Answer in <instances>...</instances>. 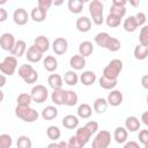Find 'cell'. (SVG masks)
<instances>
[{"instance_id":"obj_20","label":"cell","mask_w":148,"mask_h":148,"mask_svg":"<svg viewBox=\"0 0 148 148\" xmlns=\"http://www.w3.org/2000/svg\"><path fill=\"white\" fill-rule=\"evenodd\" d=\"M98 83L99 86L105 89V90H112L116 88L117 83H118V79H110V77H106L104 75H102L99 79H98Z\"/></svg>"},{"instance_id":"obj_11","label":"cell","mask_w":148,"mask_h":148,"mask_svg":"<svg viewBox=\"0 0 148 148\" xmlns=\"http://www.w3.org/2000/svg\"><path fill=\"white\" fill-rule=\"evenodd\" d=\"M108 103L109 105L111 106H119L121 103H123V92L120 90H117V89H112L111 92H109L108 95Z\"/></svg>"},{"instance_id":"obj_1","label":"cell","mask_w":148,"mask_h":148,"mask_svg":"<svg viewBox=\"0 0 148 148\" xmlns=\"http://www.w3.org/2000/svg\"><path fill=\"white\" fill-rule=\"evenodd\" d=\"M103 9H104V6L101 0H91L89 2V13L94 24L101 25L104 22Z\"/></svg>"},{"instance_id":"obj_17","label":"cell","mask_w":148,"mask_h":148,"mask_svg":"<svg viewBox=\"0 0 148 148\" xmlns=\"http://www.w3.org/2000/svg\"><path fill=\"white\" fill-rule=\"evenodd\" d=\"M46 13H47L46 9H44V8L39 7V6H37V7H34V8L31 9L30 17H31L35 22L40 23V22L45 21V18H46Z\"/></svg>"},{"instance_id":"obj_15","label":"cell","mask_w":148,"mask_h":148,"mask_svg":"<svg viewBox=\"0 0 148 148\" xmlns=\"http://www.w3.org/2000/svg\"><path fill=\"white\" fill-rule=\"evenodd\" d=\"M127 136H128V131L126 127H121V126L116 127V130L113 132V139L116 140L117 143L124 145L127 141Z\"/></svg>"},{"instance_id":"obj_35","label":"cell","mask_w":148,"mask_h":148,"mask_svg":"<svg viewBox=\"0 0 148 148\" xmlns=\"http://www.w3.org/2000/svg\"><path fill=\"white\" fill-rule=\"evenodd\" d=\"M46 135H47V138H49L50 140L56 141V140L60 139V136H61V131H60V128H59L58 126L51 125V126H49L47 130H46Z\"/></svg>"},{"instance_id":"obj_42","label":"cell","mask_w":148,"mask_h":148,"mask_svg":"<svg viewBox=\"0 0 148 148\" xmlns=\"http://www.w3.org/2000/svg\"><path fill=\"white\" fill-rule=\"evenodd\" d=\"M16 146H17V148H31L32 142H31V140H30L29 136H27V135H21V136H18V139H17Z\"/></svg>"},{"instance_id":"obj_58","label":"cell","mask_w":148,"mask_h":148,"mask_svg":"<svg viewBox=\"0 0 148 148\" xmlns=\"http://www.w3.org/2000/svg\"><path fill=\"white\" fill-rule=\"evenodd\" d=\"M69 148V145H68V142H65V141H60L59 142V148Z\"/></svg>"},{"instance_id":"obj_24","label":"cell","mask_w":148,"mask_h":148,"mask_svg":"<svg viewBox=\"0 0 148 148\" xmlns=\"http://www.w3.org/2000/svg\"><path fill=\"white\" fill-rule=\"evenodd\" d=\"M43 66L47 72H54L58 68V60L53 56H46L43 59Z\"/></svg>"},{"instance_id":"obj_21","label":"cell","mask_w":148,"mask_h":148,"mask_svg":"<svg viewBox=\"0 0 148 148\" xmlns=\"http://www.w3.org/2000/svg\"><path fill=\"white\" fill-rule=\"evenodd\" d=\"M140 126H141V123H140L139 118H136L135 116H130L125 120V127L130 132H136V131H139L140 130Z\"/></svg>"},{"instance_id":"obj_38","label":"cell","mask_w":148,"mask_h":148,"mask_svg":"<svg viewBox=\"0 0 148 148\" xmlns=\"http://www.w3.org/2000/svg\"><path fill=\"white\" fill-rule=\"evenodd\" d=\"M110 14H113L116 16H119V17H124L125 14H126V7L124 5H116V3H112V6L110 7Z\"/></svg>"},{"instance_id":"obj_12","label":"cell","mask_w":148,"mask_h":148,"mask_svg":"<svg viewBox=\"0 0 148 148\" xmlns=\"http://www.w3.org/2000/svg\"><path fill=\"white\" fill-rule=\"evenodd\" d=\"M75 135H76V138H77V140H79L81 147H83L84 145L88 143V141L90 140V138H91L92 134L89 132V130H88L86 126H83V127H79V128L76 130Z\"/></svg>"},{"instance_id":"obj_30","label":"cell","mask_w":148,"mask_h":148,"mask_svg":"<svg viewBox=\"0 0 148 148\" xmlns=\"http://www.w3.org/2000/svg\"><path fill=\"white\" fill-rule=\"evenodd\" d=\"M123 27H124L125 31H127V32H134L138 29V27H139L138 25V22L135 20V16L134 15H131L127 18H125V21L123 23Z\"/></svg>"},{"instance_id":"obj_36","label":"cell","mask_w":148,"mask_h":148,"mask_svg":"<svg viewBox=\"0 0 148 148\" xmlns=\"http://www.w3.org/2000/svg\"><path fill=\"white\" fill-rule=\"evenodd\" d=\"M79 102V96L74 90H66V102L65 105L67 106H74Z\"/></svg>"},{"instance_id":"obj_28","label":"cell","mask_w":148,"mask_h":148,"mask_svg":"<svg viewBox=\"0 0 148 148\" xmlns=\"http://www.w3.org/2000/svg\"><path fill=\"white\" fill-rule=\"evenodd\" d=\"M34 44H35L43 53L46 52V51L50 49V40H49V38H47L46 36H43V35L36 37Z\"/></svg>"},{"instance_id":"obj_37","label":"cell","mask_w":148,"mask_h":148,"mask_svg":"<svg viewBox=\"0 0 148 148\" xmlns=\"http://www.w3.org/2000/svg\"><path fill=\"white\" fill-rule=\"evenodd\" d=\"M16 102H17V105H21V106H29L31 104L32 101V97H31V94H28V92H22L17 96L16 98Z\"/></svg>"},{"instance_id":"obj_45","label":"cell","mask_w":148,"mask_h":148,"mask_svg":"<svg viewBox=\"0 0 148 148\" xmlns=\"http://www.w3.org/2000/svg\"><path fill=\"white\" fill-rule=\"evenodd\" d=\"M37 80H38V73H37V71L35 69V71H34L31 74H29L23 81H24L25 83H28V84H32V83H36Z\"/></svg>"},{"instance_id":"obj_26","label":"cell","mask_w":148,"mask_h":148,"mask_svg":"<svg viewBox=\"0 0 148 148\" xmlns=\"http://www.w3.org/2000/svg\"><path fill=\"white\" fill-rule=\"evenodd\" d=\"M47 83L52 89H59L62 88L64 84V77H61L59 74H51L47 77Z\"/></svg>"},{"instance_id":"obj_56","label":"cell","mask_w":148,"mask_h":148,"mask_svg":"<svg viewBox=\"0 0 148 148\" xmlns=\"http://www.w3.org/2000/svg\"><path fill=\"white\" fill-rule=\"evenodd\" d=\"M112 3H116V5H126L127 3V0H112Z\"/></svg>"},{"instance_id":"obj_49","label":"cell","mask_w":148,"mask_h":148,"mask_svg":"<svg viewBox=\"0 0 148 148\" xmlns=\"http://www.w3.org/2000/svg\"><path fill=\"white\" fill-rule=\"evenodd\" d=\"M68 145H69V148H81V145L76 138V135H73L69 138L68 140Z\"/></svg>"},{"instance_id":"obj_33","label":"cell","mask_w":148,"mask_h":148,"mask_svg":"<svg viewBox=\"0 0 148 148\" xmlns=\"http://www.w3.org/2000/svg\"><path fill=\"white\" fill-rule=\"evenodd\" d=\"M79 80H80V77L77 76V74L75 73L74 69L73 71H67L65 73V75H64V81L68 86H75V84H77Z\"/></svg>"},{"instance_id":"obj_8","label":"cell","mask_w":148,"mask_h":148,"mask_svg":"<svg viewBox=\"0 0 148 148\" xmlns=\"http://www.w3.org/2000/svg\"><path fill=\"white\" fill-rule=\"evenodd\" d=\"M52 49H53V52L58 56H61V54H65L68 50V42L67 39H65L64 37H58L53 40L52 43Z\"/></svg>"},{"instance_id":"obj_47","label":"cell","mask_w":148,"mask_h":148,"mask_svg":"<svg viewBox=\"0 0 148 148\" xmlns=\"http://www.w3.org/2000/svg\"><path fill=\"white\" fill-rule=\"evenodd\" d=\"M139 142L142 146L148 143V130H141L139 132Z\"/></svg>"},{"instance_id":"obj_39","label":"cell","mask_w":148,"mask_h":148,"mask_svg":"<svg viewBox=\"0 0 148 148\" xmlns=\"http://www.w3.org/2000/svg\"><path fill=\"white\" fill-rule=\"evenodd\" d=\"M34 71H35V68H34L31 65L24 64V65H21V66L18 67L17 73H18V76H20V77H22V79L24 80V79H25L29 74H31Z\"/></svg>"},{"instance_id":"obj_27","label":"cell","mask_w":148,"mask_h":148,"mask_svg":"<svg viewBox=\"0 0 148 148\" xmlns=\"http://www.w3.org/2000/svg\"><path fill=\"white\" fill-rule=\"evenodd\" d=\"M108 106H109V103H108V99L103 98V97H98L95 99L94 102V111L96 113H104L106 110H108Z\"/></svg>"},{"instance_id":"obj_19","label":"cell","mask_w":148,"mask_h":148,"mask_svg":"<svg viewBox=\"0 0 148 148\" xmlns=\"http://www.w3.org/2000/svg\"><path fill=\"white\" fill-rule=\"evenodd\" d=\"M27 50H28L27 49V43L24 40H22V39H18V40H16L13 50L10 51V54L16 57V58H20L27 52Z\"/></svg>"},{"instance_id":"obj_54","label":"cell","mask_w":148,"mask_h":148,"mask_svg":"<svg viewBox=\"0 0 148 148\" xmlns=\"http://www.w3.org/2000/svg\"><path fill=\"white\" fill-rule=\"evenodd\" d=\"M141 121H142L146 126H148V111H145V112L141 114Z\"/></svg>"},{"instance_id":"obj_29","label":"cell","mask_w":148,"mask_h":148,"mask_svg":"<svg viewBox=\"0 0 148 148\" xmlns=\"http://www.w3.org/2000/svg\"><path fill=\"white\" fill-rule=\"evenodd\" d=\"M133 54H134V58H135V59H138V60H145V59L148 57V46L142 45V44L139 43V44L134 47Z\"/></svg>"},{"instance_id":"obj_50","label":"cell","mask_w":148,"mask_h":148,"mask_svg":"<svg viewBox=\"0 0 148 148\" xmlns=\"http://www.w3.org/2000/svg\"><path fill=\"white\" fill-rule=\"evenodd\" d=\"M38 1V6L44 8V9H50V7L53 5V0H37Z\"/></svg>"},{"instance_id":"obj_55","label":"cell","mask_w":148,"mask_h":148,"mask_svg":"<svg viewBox=\"0 0 148 148\" xmlns=\"http://www.w3.org/2000/svg\"><path fill=\"white\" fill-rule=\"evenodd\" d=\"M127 2L132 7H139V5H140V0H127Z\"/></svg>"},{"instance_id":"obj_52","label":"cell","mask_w":148,"mask_h":148,"mask_svg":"<svg viewBox=\"0 0 148 148\" xmlns=\"http://www.w3.org/2000/svg\"><path fill=\"white\" fill-rule=\"evenodd\" d=\"M125 148H139V142L135 141H130V142H125L124 143Z\"/></svg>"},{"instance_id":"obj_53","label":"cell","mask_w":148,"mask_h":148,"mask_svg":"<svg viewBox=\"0 0 148 148\" xmlns=\"http://www.w3.org/2000/svg\"><path fill=\"white\" fill-rule=\"evenodd\" d=\"M141 86H142L145 89L148 90V74H146V75H143V76L141 77Z\"/></svg>"},{"instance_id":"obj_61","label":"cell","mask_w":148,"mask_h":148,"mask_svg":"<svg viewBox=\"0 0 148 148\" xmlns=\"http://www.w3.org/2000/svg\"><path fill=\"white\" fill-rule=\"evenodd\" d=\"M81 1L84 3V2H88V1H91V0H81Z\"/></svg>"},{"instance_id":"obj_22","label":"cell","mask_w":148,"mask_h":148,"mask_svg":"<svg viewBox=\"0 0 148 148\" xmlns=\"http://www.w3.org/2000/svg\"><path fill=\"white\" fill-rule=\"evenodd\" d=\"M94 52V45L90 40H83L79 45V54L86 57H89Z\"/></svg>"},{"instance_id":"obj_25","label":"cell","mask_w":148,"mask_h":148,"mask_svg":"<svg viewBox=\"0 0 148 148\" xmlns=\"http://www.w3.org/2000/svg\"><path fill=\"white\" fill-rule=\"evenodd\" d=\"M80 81L83 86H91L96 81V74L92 71H84L80 75Z\"/></svg>"},{"instance_id":"obj_7","label":"cell","mask_w":148,"mask_h":148,"mask_svg":"<svg viewBox=\"0 0 148 148\" xmlns=\"http://www.w3.org/2000/svg\"><path fill=\"white\" fill-rule=\"evenodd\" d=\"M15 43H16L15 37H14V35L10 34V32H5V34H2L1 37H0V46H1V49H2L3 51L10 52V51L13 50Z\"/></svg>"},{"instance_id":"obj_41","label":"cell","mask_w":148,"mask_h":148,"mask_svg":"<svg viewBox=\"0 0 148 148\" xmlns=\"http://www.w3.org/2000/svg\"><path fill=\"white\" fill-rule=\"evenodd\" d=\"M120 47H121L120 40H119L118 38H116V37H111V38L109 39L108 45H106L105 49H108V50L111 51V52H117V51L120 50Z\"/></svg>"},{"instance_id":"obj_44","label":"cell","mask_w":148,"mask_h":148,"mask_svg":"<svg viewBox=\"0 0 148 148\" xmlns=\"http://www.w3.org/2000/svg\"><path fill=\"white\" fill-rule=\"evenodd\" d=\"M139 42H140V44L148 46V24L142 25L140 34H139Z\"/></svg>"},{"instance_id":"obj_2","label":"cell","mask_w":148,"mask_h":148,"mask_svg":"<svg viewBox=\"0 0 148 148\" xmlns=\"http://www.w3.org/2000/svg\"><path fill=\"white\" fill-rule=\"evenodd\" d=\"M15 114L17 118H20L21 120L25 121V123H34L38 119V112L32 109L30 105L29 106H21L17 105L15 108Z\"/></svg>"},{"instance_id":"obj_63","label":"cell","mask_w":148,"mask_h":148,"mask_svg":"<svg viewBox=\"0 0 148 148\" xmlns=\"http://www.w3.org/2000/svg\"><path fill=\"white\" fill-rule=\"evenodd\" d=\"M146 102H147V104H148V95H147V97H146Z\"/></svg>"},{"instance_id":"obj_57","label":"cell","mask_w":148,"mask_h":148,"mask_svg":"<svg viewBox=\"0 0 148 148\" xmlns=\"http://www.w3.org/2000/svg\"><path fill=\"white\" fill-rule=\"evenodd\" d=\"M0 77H1V83H0V87L2 88V87H3L5 84H6V75L1 73V75H0Z\"/></svg>"},{"instance_id":"obj_6","label":"cell","mask_w":148,"mask_h":148,"mask_svg":"<svg viewBox=\"0 0 148 148\" xmlns=\"http://www.w3.org/2000/svg\"><path fill=\"white\" fill-rule=\"evenodd\" d=\"M30 94H31L32 101L35 103H38V104L46 102V99L49 97V91H47L46 87L43 84H36L35 87H32Z\"/></svg>"},{"instance_id":"obj_32","label":"cell","mask_w":148,"mask_h":148,"mask_svg":"<svg viewBox=\"0 0 148 148\" xmlns=\"http://www.w3.org/2000/svg\"><path fill=\"white\" fill-rule=\"evenodd\" d=\"M68 10L73 14H80L83 9V2L81 0H68L67 2Z\"/></svg>"},{"instance_id":"obj_14","label":"cell","mask_w":148,"mask_h":148,"mask_svg":"<svg viewBox=\"0 0 148 148\" xmlns=\"http://www.w3.org/2000/svg\"><path fill=\"white\" fill-rule=\"evenodd\" d=\"M51 99L56 105H65L66 102V90L62 88L59 89H53L51 94Z\"/></svg>"},{"instance_id":"obj_4","label":"cell","mask_w":148,"mask_h":148,"mask_svg":"<svg viewBox=\"0 0 148 148\" xmlns=\"http://www.w3.org/2000/svg\"><path fill=\"white\" fill-rule=\"evenodd\" d=\"M16 69H17V58L14 56H8L3 58V60L0 62V71L2 74L7 76H12Z\"/></svg>"},{"instance_id":"obj_23","label":"cell","mask_w":148,"mask_h":148,"mask_svg":"<svg viewBox=\"0 0 148 148\" xmlns=\"http://www.w3.org/2000/svg\"><path fill=\"white\" fill-rule=\"evenodd\" d=\"M76 112H77V116H79L80 118H82V119H88V118H90L91 114H92V109H91V106H90L88 103H82V104H80V105L77 106Z\"/></svg>"},{"instance_id":"obj_40","label":"cell","mask_w":148,"mask_h":148,"mask_svg":"<svg viewBox=\"0 0 148 148\" xmlns=\"http://www.w3.org/2000/svg\"><path fill=\"white\" fill-rule=\"evenodd\" d=\"M105 22H106V25H108V27H110V28H116V27H119V25H120L121 17L116 16V15L109 13V15H108L106 18H105Z\"/></svg>"},{"instance_id":"obj_31","label":"cell","mask_w":148,"mask_h":148,"mask_svg":"<svg viewBox=\"0 0 148 148\" xmlns=\"http://www.w3.org/2000/svg\"><path fill=\"white\" fill-rule=\"evenodd\" d=\"M57 116H58V109L53 105H49V106L44 108L42 111V117L44 120H52V119L57 118Z\"/></svg>"},{"instance_id":"obj_3","label":"cell","mask_w":148,"mask_h":148,"mask_svg":"<svg viewBox=\"0 0 148 148\" xmlns=\"http://www.w3.org/2000/svg\"><path fill=\"white\" fill-rule=\"evenodd\" d=\"M123 71V61L120 59H112L103 69V75L110 79H118Z\"/></svg>"},{"instance_id":"obj_60","label":"cell","mask_w":148,"mask_h":148,"mask_svg":"<svg viewBox=\"0 0 148 148\" xmlns=\"http://www.w3.org/2000/svg\"><path fill=\"white\" fill-rule=\"evenodd\" d=\"M6 2H7V0H0V5H1V6H3Z\"/></svg>"},{"instance_id":"obj_48","label":"cell","mask_w":148,"mask_h":148,"mask_svg":"<svg viewBox=\"0 0 148 148\" xmlns=\"http://www.w3.org/2000/svg\"><path fill=\"white\" fill-rule=\"evenodd\" d=\"M134 16H135V20H136L139 27L145 25V23H146V21H147V17H146V14H145V13L139 12V13H136Z\"/></svg>"},{"instance_id":"obj_62","label":"cell","mask_w":148,"mask_h":148,"mask_svg":"<svg viewBox=\"0 0 148 148\" xmlns=\"http://www.w3.org/2000/svg\"><path fill=\"white\" fill-rule=\"evenodd\" d=\"M143 147H145V148H148V143H146V145H145Z\"/></svg>"},{"instance_id":"obj_13","label":"cell","mask_w":148,"mask_h":148,"mask_svg":"<svg viewBox=\"0 0 148 148\" xmlns=\"http://www.w3.org/2000/svg\"><path fill=\"white\" fill-rule=\"evenodd\" d=\"M91 25H92V21L87 16L79 17L75 23V27L80 32H88L91 29Z\"/></svg>"},{"instance_id":"obj_18","label":"cell","mask_w":148,"mask_h":148,"mask_svg":"<svg viewBox=\"0 0 148 148\" xmlns=\"http://www.w3.org/2000/svg\"><path fill=\"white\" fill-rule=\"evenodd\" d=\"M79 121H80L79 118L76 116H74V114H67L61 120L62 126L65 128H67V130H75V128H77Z\"/></svg>"},{"instance_id":"obj_51","label":"cell","mask_w":148,"mask_h":148,"mask_svg":"<svg viewBox=\"0 0 148 148\" xmlns=\"http://www.w3.org/2000/svg\"><path fill=\"white\" fill-rule=\"evenodd\" d=\"M7 10L3 8V7H0V22H5L7 20Z\"/></svg>"},{"instance_id":"obj_64","label":"cell","mask_w":148,"mask_h":148,"mask_svg":"<svg viewBox=\"0 0 148 148\" xmlns=\"http://www.w3.org/2000/svg\"><path fill=\"white\" fill-rule=\"evenodd\" d=\"M102 1H105V0H102Z\"/></svg>"},{"instance_id":"obj_46","label":"cell","mask_w":148,"mask_h":148,"mask_svg":"<svg viewBox=\"0 0 148 148\" xmlns=\"http://www.w3.org/2000/svg\"><path fill=\"white\" fill-rule=\"evenodd\" d=\"M84 126L89 130V132H90L91 134H95V133L98 131V123L95 121V120H90V121H88Z\"/></svg>"},{"instance_id":"obj_34","label":"cell","mask_w":148,"mask_h":148,"mask_svg":"<svg viewBox=\"0 0 148 148\" xmlns=\"http://www.w3.org/2000/svg\"><path fill=\"white\" fill-rule=\"evenodd\" d=\"M110 38H111V36H110L108 32H104V31H103V32H98V34L95 36V43H96L98 46L105 49Z\"/></svg>"},{"instance_id":"obj_43","label":"cell","mask_w":148,"mask_h":148,"mask_svg":"<svg viewBox=\"0 0 148 148\" xmlns=\"http://www.w3.org/2000/svg\"><path fill=\"white\" fill-rule=\"evenodd\" d=\"M13 145V139L9 134H1L0 135V147L1 148H10Z\"/></svg>"},{"instance_id":"obj_16","label":"cell","mask_w":148,"mask_h":148,"mask_svg":"<svg viewBox=\"0 0 148 148\" xmlns=\"http://www.w3.org/2000/svg\"><path fill=\"white\" fill-rule=\"evenodd\" d=\"M69 66L74 71H81L86 66V58L81 54H74L69 59Z\"/></svg>"},{"instance_id":"obj_10","label":"cell","mask_w":148,"mask_h":148,"mask_svg":"<svg viewBox=\"0 0 148 148\" xmlns=\"http://www.w3.org/2000/svg\"><path fill=\"white\" fill-rule=\"evenodd\" d=\"M13 20L15 22V24L17 25H24L28 23V20H29V15H28V12L24 9V8H17L14 10L13 13Z\"/></svg>"},{"instance_id":"obj_59","label":"cell","mask_w":148,"mask_h":148,"mask_svg":"<svg viewBox=\"0 0 148 148\" xmlns=\"http://www.w3.org/2000/svg\"><path fill=\"white\" fill-rule=\"evenodd\" d=\"M64 2H65V0H53V5H54V6H57V7L61 6Z\"/></svg>"},{"instance_id":"obj_9","label":"cell","mask_w":148,"mask_h":148,"mask_svg":"<svg viewBox=\"0 0 148 148\" xmlns=\"http://www.w3.org/2000/svg\"><path fill=\"white\" fill-rule=\"evenodd\" d=\"M25 58L28 61L30 62H38L43 59V52L35 45L32 44L31 46H29V49L25 52Z\"/></svg>"},{"instance_id":"obj_5","label":"cell","mask_w":148,"mask_h":148,"mask_svg":"<svg viewBox=\"0 0 148 148\" xmlns=\"http://www.w3.org/2000/svg\"><path fill=\"white\" fill-rule=\"evenodd\" d=\"M111 143V133L106 130L99 131L92 140V148H108Z\"/></svg>"}]
</instances>
